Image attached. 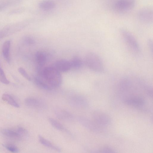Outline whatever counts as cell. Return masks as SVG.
Segmentation results:
<instances>
[{"label": "cell", "instance_id": "f1b7e54d", "mask_svg": "<svg viewBox=\"0 0 153 153\" xmlns=\"http://www.w3.org/2000/svg\"><path fill=\"white\" fill-rule=\"evenodd\" d=\"M148 45L149 49L152 52L153 51V43L152 41L151 40H149L148 42Z\"/></svg>", "mask_w": 153, "mask_h": 153}, {"label": "cell", "instance_id": "9c48e42d", "mask_svg": "<svg viewBox=\"0 0 153 153\" xmlns=\"http://www.w3.org/2000/svg\"><path fill=\"white\" fill-rule=\"evenodd\" d=\"M153 10L149 7H144L139 10L137 13V17L141 22L149 24L152 22L153 20Z\"/></svg>", "mask_w": 153, "mask_h": 153}, {"label": "cell", "instance_id": "cb8c5ba5", "mask_svg": "<svg viewBox=\"0 0 153 153\" xmlns=\"http://www.w3.org/2000/svg\"><path fill=\"white\" fill-rule=\"evenodd\" d=\"M19 72L28 81H30V77L27 73L26 71L22 67H20L18 69Z\"/></svg>", "mask_w": 153, "mask_h": 153}, {"label": "cell", "instance_id": "52a82bcc", "mask_svg": "<svg viewBox=\"0 0 153 153\" xmlns=\"http://www.w3.org/2000/svg\"><path fill=\"white\" fill-rule=\"evenodd\" d=\"M78 120L81 125L91 131L96 133H100L102 131V127L97 124L93 120L82 116L79 117Z\"/></svg>", "mask_w": 153, "mask_h": 153}, {"label": "cell", "instance_id": "d6986e66", "mask_svg": "<svg viewBox=\"0 0 153 153\" xmlns=\"http://www.w3.org/2000/svg\"><path fill=\"white\" fill-rule=\"evenodd\" d=\"M48 120L52 126L55 129L61 131L69 132L60 123L55 119L49 118Z\"/></svg>", "mask_w": 153, "mask_h": 153}, {"label": "cell", "instance_id": "ffe728a7", "mask_svg": "<svg viewBox=\"0 0 153 153\" xmlns=\"http://www.w3.org/2000/svg\"><path fill=\"white\" fill-rule=\"evenodd\" d=\"M1 132L4 135L14 139H21L22 137L16 131L9 129H4L2 130Z\"/></svg>", "mask_w": 153, "mask_h": 153}, {"label": "cell", "instance_id": "44dd1931", "mask_svg": "<svg viewBox=\"0 0 153 153\" xmlns=\"http://www.w3.org/2000/svg\"><path fill=\"white\" fill-rule=\"evenodd\" d=\"M71 68L77 69L81 68L82 66V62L79 57L75 56L70 61Z\"/></svg>", "mask_w": 153, "mask_h": 153}, {"label": "cell", "instance_id": "8992f818", "mask_svg": "<svg viewBox=\"0 0 153 153\" xmlns=\"http://www.w3.org/2000/svg\"><path fill=\"white\" fill-rule=\"evenodd\" d=\"M27 22L23 21L8 25L5 26L0 32V38L23 28L27 24Z\"/></svg>", "mask_w": 153, "mask_h": 153}, {"label": "cell", "instance_id": "ac0fdd59", "mask_svg": "<svg viewBox=\"0 0 153 153\" xmlns=\"http://www.w3.org/2000/svg\"><path fill=\"white\" fill-rule=\"evenodd\" d=\"M10 40H7L4 42L2 46V52L4 57L8 62L10 61Z\"/></svg>", "mask_w": 153, "mask_h": 153}, {"label": "cell", "instance_id": "e0dca14e", "mask_svg": "<svg viewBox=\"0 0 153 153\" xmlns=\"http://www.w3.org/2000/svg\"><path fill=\"white\" fill-rule=\"evenodd\" d=\"M38 139L40 143L45 146L58 152L61 151L60 148L53 145L41 135H39L38 136Z\"/></svg>", "mask_w": 153, "mask_h": 153}, {"label": "cell", "instance_id": "5bb4252c", "mask_svg": "<svg viewBox=\"0 0 153 153\" xmlns=\"http://www.w3.org/2000/svg\"><path fill=\"white\" fill-rule=\"evenodd\" d=\"M35 59L38 65L37 68L44 67L47 59L46 53L42 51H37L35 54Z\"/></svg>", "mask_w": 153, "mask_h": 153}, {"label": "cell", "instance_id": "ba28073f", "mask_svg": "<svg viewBox=\"0 0 153 153\" xmlns=\"http://www.w3.org/2000/svg\"><path fill=\"white\" fill-rule=\"evenodd\" d=\"M69 102L71 106L77 108H85L89 105L88 102L86 99L80 95H75L70 97Z\"/></svg>", "mask_w": 153, "mask_h": 153}, {"label": "cell", "instance_id": "7a4b0ae2", "mask_svg": "<svg viewBox=\"0 0 153 153\" xmlns=\"http://www.w3.org/2000/svg\"><path fill=\"white\" fill-rule=\"evenodd\" d=\"M85 63L90 70L98 73L104 71V66L100 57L96 53L90 52L87 53L85 59Z\"/></svg>", "mask_w": 153, "mask_h": 153}, {"label": "cell", "instance_id": "d4e9b609", "mask_svg": "<svg viewBox=\"0 0 153 153\" xmlns=\"http://www.w3.org/2000/svg\"><path fill=\"white\" fill-rule=\"evenodd\" d=\"M4 147L9 151L14 153L18 152L19 149L15 146L11 144H5L4 145Z\"/></svg>", "mask_w": 153, "mask_h": 153}, {"label": "cell", "instance_id": "603a6c76", "mask_svg": "<svg viewBox=\"0 0 153 153\" xmlns=\"http://www.w3.org/2000/svg\"><path fill=\"white\" fill-rule=\"evenodd\" d=\"M0 82L5 84H8L9 82L7 79L5 74L0 66Z\"/></svg>", "mask_w": 153, "mask_h": 153}, {"label": "cell", "instance_id": "83f0119b", "mask_svg": "<svg viewBox=\"0 0 153 153\" xmlns=\"http://www.w3.org/2000/svg\"><path fill=\"white\" fill-rule=\"evenodd\" d=\"M26 42L29 44H34L35 41L32 38L28 37L26 38Z\"/></svg>", "mask_w": 153, "mask_h": 153}, {"label": "cell", "instance_id": "6da1fadb", "mask_svg": "<svg viewBox=\"0 0 153 153\" xmlns=\"http://www.w3.org/2000/svg\"><path fill=\"white\" fill-rule=\"evenodd\" d=\"M38 76L46 90H51L59 87L62 82L61 73L53 66L38 70Z\"/></svg>", "mask_w": 153, "mask_h": 153}, {"label": "cell", "instance_id": "f546056e", "mask_svg": "<svg viewBox=\"0 0 153 153\" xmlns=\"http://www.w3.org/2000/svg\"><path fill=\"white\" fill-rule=\"evenodd\" d=\"M22 10V9H16L13 11H12L10 14H13L17 13L20 12Z\"/></svg>", "mask_w": 153, "mask_h": 153}, {"label": "cell", "instance_id": "7c38bea8", "mask_svg": "<svg viewBox=\"0 0 153 153\" xmlns=\"http://www.w3.org/2000/svg\"><path fill=\"white\" fill-rule=\"evenodd\" d=\"M53 66L60 73L67 72L71 68L70 61L64 59L57 61Z\"/></svg>", "mask_w": 153, "mask_h": 153}, {"label": "cell", "instance_id": "277c9868", "mask_svg": "<svg viewBox=\"0 0 153 153\" xmlns=\"http://www.w3.org/2000/svg\"><path fill=\"white\" fill-rule=\"evenodd\" d=\"M135 4V0H117L114 4L113 9L117 13H124L132 9Z\"/></svg>", "mask_w": 153, "mask_h": 153}, {"label": "cell", "instance_id": "7402d4cb", "mask_svg": "<svg viewBox=\"0 0 153 153\" xmlns=\"http://www.w3.org/2000/svg\"><path fill=\"white\" fill-rule=\"evenodd\" d=\"M2 100L9 104L13 107L18 108L19 107V105L15 100L10 95L7 94H4L2 97Z\"/></svg>", "mask_w": 153, "mask_h": 153}, {"label": "cell", "instance_id": "4316f807", "mask_svg": "<svg viewBox=\"0 0 153 153\" xmlns=\"http://www.w3.org/2000/svg\"><path fill=\"white\" fill-rule=\"evenodd\" d=\"M100 152L103 153H114V150L109 146H105L103 147L100 150Z\"/></svg>", "mask_w": 153, "mask_h": 153}, {"label": "cell", "instance_id": "2e32d148", "mask_svg": "<svg viewBox=\"0 0 153 153\" xmlns=\"http://www.w3.org/2000/svg\"><path fill=\"white\" fill-rule=\"evenodd\" d=\"M22 0H0V11L10 7L17 5Z\"/></svg>", "mask_w": 153, "mask_h": 153}, {"label": "cell", "instance_id": "8fae6325", "mask_svg": "<svg viewBox=\"0 0 153 153\" xmlns=\"http://www.w3.org/2000/svg\"><path fill=\"white\" fill-rule=\"evenodd\" d=\"M124 103L126 105L136 107H141L145 104L144 99L140 97H133L125 99Z\"/></svg>", "mask_w": 153, "mask_h": 153}, {"label": "cell", "instance_id": "4fadbf2b", "mask_svg": "<svg viewBox=\"0 0 153 153\" xmlns=\"http://www.w3.org/2000/svg\"><path fill=\"white\" fill-rule=\"evenodd\" d=\"M54 113L58 118L62 120L69 121L74 119V116L71 113L63 109L57 108Z\"/></svg>", "mask_w": 153, "mask_h": 153}, {"label": "cell", "instance_id": "5b68a950", "mask_svg": "<svg viewBox=\"0 0 153 153\" xmlns=\"http://www.w3.org/2000/svg\"><path fill=\"white\" fill-rule=\"evenodd\" d=\"M93 120L98 125L105 127L110 125L111 122L110 117L106 113L100 111H95L92 114Z\"/></svg>", "mask_w": 153, "mask_h": 153}, {"label": "cell", "instance_id": "3957f363", "mask_svg": "<svg viewBox=\"0 0 153 153\" xmlns=\"http://www.w3.org/2000/svg\"><path fill=\"white\" fill-rule=\"evenodd\" d=\"M121 35L129 50L134 54H138L140 52L139 43L134 35L128 31L123 29L120 30Z\"/></svg>", "mask_w": 153, "mask_h": 153}, {"label": "cell", "instance_id": "9a60e30c", "mask_svg": "<svg viewBox=\"0 0 153 153\" xmlns=\"http://www.w3.org/2000/svg\"><path fill=\"white\" fill-rule=\"evenodd\" d=\"M56 6L54 2L51 0H44L39 4V7L43 11H49L53 9Z\"/></svg>", "mask_w": 153, "mask_h": 153}, {"label": "cell", "instance_id": "30bf717a", "mask_svg": "<svg viewBox=\"0 0 153 153\" xmlns=\"http://www.w3.org/2000/svg\"><path fill=\"white\" fill-rule=\"evenodd\" d=\"M25 103L28 107L35 109H45L46 106L45 103L42 100L33 97L26 98Z\"/></svg>", "mask_w": 153, "mask_h": 153}, {"label": "cell", "instance_id": "484cf974", "mask_svg": "<svg viewBox=\"0 0 153 153\" xmlns=\"http://www.w3.org/2000/svg\"><path fill=\"white\" fill-rule=\"evenodd\" d=\"M16 131L22 138L24 136H26L28 134L27 131L22 127H19L17 129Z\"/></svg>", "mask_w": 153, "mask_h": 153}]
</instances>
